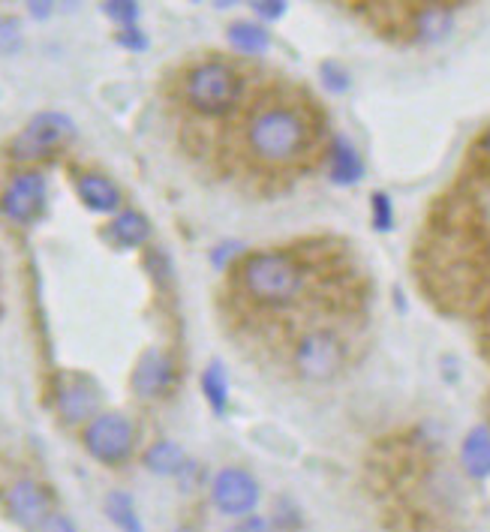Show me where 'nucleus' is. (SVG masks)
<instances>
[{"instance_id":"a878e982","label":"nucleus","mask_w":490,"mask_h":532,"mask_svg":"<svg viewBox=\"0 0 490 532\" xmlns=\"http://www.w3.org/2000/svg\"><path fill=\"white\" fill-rule=\"evenodd\" d=\"M0 49H19V25L13 19H0Z\"/></svg>"},{"instance_id":"2eb2a0df","label":"nucleus","mask_w":490,"mask_h":532,"mask_svg":"<svg viewBox=\"0 0 490 532\" xmlns=\"http://www.w3.org/2000/svg\"><path fill=\"white\" fill-rule=\"evenodd\" d=\"M109 238L121 247V250H133L142 247L151 238V223L142 211H121L112 226H109Z\"/></svg>"},{"instance_id":"f8f14e48","label":"nucleus","mask_w":490,"mask_h":532,"mask_svg":"<svg viewBox=\"0 0 490 532\" xmlns=\"http://www.w3.org/2000/svg\"><path fill=\"white\" fill-rule=\"evenodd\" d=\"M328 178L340 187H352L364 178V160L346 136H334L328 151Z\"/></svg>"},{"instance_id":"20e7f679","label":"nucleus","mask_w":490,"mask_h":532,"mask_svg":"<svg viewBox=\"0 0 490 532\" xmlns=\"http://www.w3.org/2000/svg\"><path fill=\"white\" fill-rule=\"evenodd\" d=\"M76 139V124L64 112H40L28 121V127L13 139L16 160H46L64 151Z\"/></svg>"},{"instance_id":"f3484780","label":"nucleus","mask_w":490,"mask_h":532,"mask_svg":"<svg viewBox=\"0 0 490 532\" xmlns=\"http://www.w3.org/2000/svg\"><path fill=\"white\" fill-rule=\"evenodd\" d=\"M415 34L421 43H439L451 34V10L442 4H430L415 16Z\"/></svg>"},{"instance_id":"bb28decb","label":"nucleus","mask_w":490,"mask_h":532,"mask_svg":"<svg viewBox=\"0 0 490 532\" xmlns=\"http://www.w3.org/2000/svg\"><path fill=\"white\" fill-rule=\"evenodd\" d=\"M253 10H256V16L274 22V19H283L286 4H283V0H259V4H253Z\"/></svg>"},{"instance_id":"2f4dec72","label":"nucleus","mask_w":490,"mask_h":532,"mask_svg":"<svg viewBox=\"0 0 490 532\" xmlns=\"http://www.w3.org/2000/svg\"><path fill=\"white\" fill-rule=\"evenodd\" d=\"M172 532H199V529H193V526H178V529H172Z\"/></svg>"},{"instance_id":"7ed1b4c3","label":"nucleus","mask_w":490,"mask_h":532,"mask_svg":"<svg viewBox=\"0 0 490 532\" xmlns=\"http://www.w3.org/2000/svg\"><path fill=\"white\" fill-rule=\"evenodd\" d=\"M241 91H244V82L238 70H232L223 61H205L193 67L184 85L187 103L208 118H220L232 112L241 100Z\"/></svg>"},{"instance_id":"412c9836","label":"nucleus","mask_w":490,"mask_h":532,"mask_svg":"<svg viewBox=\"0 0 490 532\" xmlns=\"http://www.w3.org/2000/svg\"><path fill=\"white\" fill-rule=\"evenodd\" d=\"M370 214H373V229L388 232L394 226V205L388 193H373L370 196Z\"/></svg>"},{"instance_id":"7c9ffc66","label":"nucleus","mask_w":490,"mask_h":532,"mask_svg":"<svg viewBox=\"0 0 490 532\" xmlns=\"http://www.w3.org/2000/svg\"><path fill=\"white\" fill-rule=\"evenodd\" d=\"M49 7H52V4H31V13H37V16H49Z\"/></svg>"},{"instance_id":"423d86ee","label":"nucleus","mask_w":490,"mask_h":532,"mask_svg":"<svg viewBox=\"0 0 490 532\" xmlns=\"http://www.w3.org/2000/svg\"><path fill=\"white\" fill-rule=\"evenodd\" d=\"M295 367L310 382H328L343 367V343L331 331H313L298 343Z\"/></svg>"},{"instance_id":"ddd939ff","label":"nucleus","mask_w":490,"mask_h":532,"mask_svg":"<svg viewBox=\"0 0 490 532\" xmlns=\"http://www.w3.org/2000/svg\"><path fill=\"white\" fill-rule=\"evenodd\" d=\"M76 190H79V199L97 214H112V211L121 208V190L106 175L88 172V175L79 178Z\"/></svg>"},{"instance_id":"dca6fc26","label":"nucleus","mask_w":490,"mask_h":532,"mask_svg":"<svg viewBox=\"0 0 490 532\" xmlns=\"http://www.w3.org/2000/svg\"><path fill=\"white\" fill-rule=\"evenodd\" d=\"M142 463H145V469L154 472V475H178V472H184L187 457H184L181 445H175V442H169V439H160V442H154V445L145 451Z\"/></svg>"},{"instance_id":"cd10ccee","label":"nucleus","mask_w":490,"mask_h":532,"mask_svg":"<svg viewBox=\"0 0 490 532\" xmlns=\"http://www.w3.org/2000/svg\"><path fill=\"white\" fill-rule=\"evenodd\" d=\"M118 43L121 46H127V49H133V52H142V49H148V40H145V34L133 25V28H124L121 31V37H118Z\"/></svg>"},{"instance_id":"4be33fe9","label":"nucleus","mask_w":490,"mask_h":532,"mask_svg":"<svg viewBox=\"0 0 490 532\" xmlns=\"http://www.w3.org/2000/svg\"><path fill=\"white\" fill-rule=\"evenodd\" d=\"M103 13L112 22H118L124 28H133L136 19H139V4H133V0H109V4H103Z\"/></svg>"},{"instance_id":"c756f323","label":"nucleus","mask_w":490,"mask_h":532,"mask_svg":"<svg viewBox=\"0 0 490 532\" xmlns=\"http://www.w3.org/2000/svg\"><path fill=\"white\" fill-rule=\"evenodd\" d=\"M478 151L490 160V127H487V130H484V136L478 139Z\"/></svg>"},{"instance_id":"393cba45","label":"nucleus","mask_w":490,"mask_h":532,"mask_svg":"<svg viewBox=\"0 0 490 532\" xmlns=\"http://www.w3.org/2000/svg\"><path fill=\"white\" fill-rule=\"evenodd\" d=\"M229 532H274V529H271V520H268V517H262V514H247V517H241Z\"/></svg>"},{"instance_id":"5701e85b","label":"nucleus","mask_w":490,"mask_h":532,"mask_svg":"<svg viewBox=\"0 0 490 532\" xmlns=\"http://www.w3.org/2000/svg\"><path fill=\"white\" fill-rule=\"evenodd\" d=\"M322 82H325L328 91L343 94L349 88V73L340 64H322Z\"/></svg>"},{"instance_id":"39448f33","label":"nucleus","mask_w":490,"mask_h":532,"mask_svg":"<svg viewBox=\"0 0 490 532\" xmlns=\"http://www.w3.org/2000/svg\"><path fill=\"white\" fill-rule=\"evenodd\" d=\"M133 445H136V427L121 412H100L85 430L88 454L106 466L124 463L133 454Z\"/></svg>"},{"instance_id":"a211bd4d","label":"nucleus","mask_w":490,"mask_h":532,"mask_svg":"<svg viewBox=\"0 0 490 532\" xmlns=\"http://www.w3.org/2000/svg\"><path fill=\"white\" fill-rule=\"evenodd\" d=\"M229 43L244 55H265L271 46V34L256 22H235L229 28Z\"/></svg>"},{"instance_id":"6e6552de","label":"nucleus","mask_w":490,"mask_h":532,"mask_svg":"<svg viewBox=\"0 0 490 532\" xmlns=\"http://www.w3.org/2000/svg\"><path fill=\"white\" fill-rule=\"evenodd\" d=\"M55 400H58V412L64 421L79 424V421H94L100 415V388L91 376L85 373H61L58 385H55Z\"/></svg>"},{"instance_id":"0eeeda50","label":"nucleus","mask_w":490,"mask_h":532,"mask_svg":"<svg viewBox=\"0 0 490 532\" xmlns=\"http://www.w3.org/2000/svg\"><path fill=\"white\" fill-rule=\"evenodd\" d=\"M211 499H214L220 514H229V517L241 520V517L253 514V508L259 502V481L241 466H226L214 475Z\"/></svg>"},{"instance_id":"9b49d317","label":"nucleus","mask_w":490,"mask_h":532,"mask_svg":"<svg viewBox=\"0 0 490 532\" xmlns=\"http://www.w3.org/2000/svg\"><path fill=\"white\" fill-rule=\"evenodd\" d=\"M175 361L169 352L163 349H148L136 370H133V388L139 397L145 400H154V397H166L172 388H175Z\"/></svg>"},{"instance_id":"b1692460","label":"nucleus","mask_w":490,"mask_h":532,"mask_svg":"<svg viewBox=\"0 0 490 532\" xmlns=\"http://www.w3.org/2000/svg\"><path fill=\"white\" fill-rule=\"evenodd\" d=\"M37 532H79V529H76V523H73L67 514L52 511V514L40 523V529H37Z\"/></svg>"},{"instance_id":"4468645a","label":"nucleus","mask_w":490,"mask_h":532,"mask_svg":"<svg viewBox=\"0 0 490 532\" xmlns=\"http://www.w3.org/2000/svg\"><path fill=\"white\" fill-rule=\"evenodd\" d=\"M460 463L469 478H490V427L478 424L466 433L460 445Z\"/></svg>"},{"instance_id":"9d476101","label":"nucleus","mask_w":490,"mask_h":532,"mask_svg":"<svg viewBox=\"0 0 490 532\" xmlns=\"http://www.w3.org/2000/svg\"><path fill=\"white\" fill-rule=\"evenodd\" d=\"M7 511L16 523L28 526V529H40V523L52 514V496L40 481L22 478L16 484H10L7 496Z\"/></svg>"},{"instance_id":"6ab92c4d","label":"nucleus","mask_w":490,"mask_h":532,"mask_svg":"<svg viewBox=\"0 0 490 532\" xmlns=\"http://www.w3.org/2000/svg\"><path fill=\"white\" fill-rule=\"evenodd\" d=\"M106 514L121 532H145V526H142V520L136 514V502L124 490H112L106 496Z\"/></svg>"},{"instance_id":"f03ea898","label":"nucleus","mask_w":490,"mask_h":532,"mask_svg":"<svg viewBox=\"0 0 490 532\" xmlns=\"http://www.w3.org/2000/svg\"><path fill=\"white\" fill-rule=\"evenodd\" d=\"M244 289L271 307H286L301 295L304 271L289 253H253L241 268Z\"/></svg>"},{"instance_id":"f257e3e1","label":"nucleus","mask_w":490,"mask_h":532,"mask_svg":"<svg viewBox=\"0 0 490 532\" xmlns=\"http://www.w3.org/2000/svg\"><path fill=\"white\" fill-rule=\"evenodd\" d=\"M310 142V127L304 115L292 106H268L253 115L247 127V145L250 151L271 166L292 163L304 154Z\"/></svg>"},{"instance_id":"c85d7f7f","label":"nucleus","mask_w":490,"mask_h":532,"mask_svg":"<svg viewBox=\"0 0 490 532\" xmlns=\"http://www.w3.org/2000/svg\"><path fill=\"white\" fill-rule=\"evenodd\" d=\"M235 253H238V244H220V250L214 253V262L223 265V262H226L229 256H235Z\"/></svg>"},{"instance_id":"1a4fd4ad","label":"nucleus","mask_w":490,"mask_h":532,"mask_svg":"<svg viewBox=\"0 0 490 532\" xmlns=\"http://www.w3.org/2000/svg\"><path fill=\"white\" fill-rule=\"evenodd\" d=\"M46 208V178L40 172H22L10 181L0 199L4 211L13 223H34Z\"/></svg>"},{"instance_id":"aec40b11","label":"nucleus","mask_w":490,"mask_h":532,"mask_svg":"<svg viewBox=\"0 0 490 532\" xmlns=\"http://www.w3.org/2000/svg\"><path fill=\"white\" fill-rule=\"evenodd\" d=\"M202 394L205 400L211 403V409L217 415L226 412V403H229V379H226V370L220 361H211L202 373Z\"/></svg>"}]
</instances>
